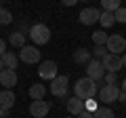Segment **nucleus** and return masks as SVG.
Returning a JSON list of instances; mask_svg holds the SVG:
<instances>
[{
  "instance_id": "nucleus-1",
  "label": "nucleus",
  "mask_w": 126,
  "mask_h": 118,
  "mask_svg": "<svg viewBox=\"0 0 126 118\" xmlns=\"http://www.w3.org/2000/svg\"><path fill=\"white\" fill-rule=\"evenodd\" d=\"M74 95L80 97V99L88 101V99H94V95H99V84L90 78H80V80L74 84Z\"/></svg>"
},
{
  "instance_id": "nucleus-2",
  "label": "nucleus",
  "mask_w": 126,
  "mask_h": 118,
  "mask_svg": "<svg viewBox=\"0 0 126 118\" xmlns=\"http://www.w3.org/2000/svg\"><path fill=\"white\" fill-rule=\"evenodd\" d=\"M30 38L34 40V44H36V46L46 44V42L50 40V30H48V25H44V23H36V25H32V27H30Z\"/></svg>"
},
{
  "instance_id": "nucleus-3",
  "label": "nucleus",
  "mask_w": 126,
  "mask_h": 118,
  "mask_svg": "<svg viewBox=\"0 0 126 118\" xmlns=\"http://www.w3.org/2000/svg\"><path fill=\"white\" fill-rule=\"evenodd\" d=\"M19 61H23V63H38L40 65V51H38V46H32V44H25L21 51H19Z\"/></svg>"
},
{
  "instance_id": "nucleus-4",
  "label": "nucleus",
  "mask_w": 126,
  "mask_h": 118,
  "mask_svg": "<svg viewBox=\"0 0 126 118\" xmlns=\"http://www.w3.org/2000/svg\"><path fill=\"white\" fill-rule=\"evenodd\" d=\"M118 95H120L118 84H103L99 89V103H113L118 101Z\"/></svg>"
},
{
  "instance_id": "nucleus-5",
  "label": "nucleus",
  "mask_w": 126,
  "mask_h": 118,
  "mask_svg": "<svg viewBox=\"0 0 126 118\" xmlns=\"http://www.w3.org/2000/svg\"><path fill=\"white\" fill-rule=\"evenodd\" d=\"M67 91H69V78L67 76H57L50 82V93L55 97H65Z\"/></svg>"
},
{
  "instance_id": "nucleus-6",
  "label": "nucleus",
  "mask_w": 126,
  "mask_h": 118,
  "mask_svg": "<svg viewBox=\"0 0 126 118\" xmlns=\"http://www.w3.org/2000/svg\"><path fill=\"white\" fill-rule=\"evenodd\" d=\"M78 19H80L82 25H93V23H97V21L101 19V11H99V9H94V6H86V9L80 11Z\"/></svg>"
},
{
  "instance_id": "nucleus-7",
  "label": "nucleus",
  "mask_w": 126,
  "mask_h": 118,
  "mask_svg": "<svg viewBox=\"0 0 126 118\" xmlns=\"http://www.w3.org/2000/svg\"><path fill=\"white\" fill-rule=\"evenodd\" d=\"M105 46H107V51L111 55H120L122 51H126V38L122 34H111Z\"/></svg>"
},
{
  "instance_id": "nucleus-8",
  "label": "nucleus",
  "mask_w": 126,
  "mask_h": 118,
  "mask_svg": "<svg viewBox=\"0 0 126 118\" xmlns=\"http://www.w3.org/2000/svg\"><path fill=\"white\" fill-rule=\"evenodd\" d=\"M101 63H103L105 72H109V74H118L120 70H124V68H122V55H111V53H107Z\"/></svg>"
},
{
  "instance_id": "nucleus-9",
  "label": "nucleus",
  "mask_w": 126,
  "mask_h": 118,
  "mask_svg": "<svg viewBox=\"0 0 126 118\" xmlns=\"http://www.w3.org/2000/svg\"><path fill=\"white\" fill-rule=\"evenodd\" d=\"M38 76H40L42 80H50L53 82L55 78L59 76L57 74V63H55V61H42V63L38 65Z\"/></svg>"
},
{
  "instance_id": "nucleus-10",
  "label": "nucleus",
  "mask_w": 126,
  "mask_h": 118,
  "mask_svg": "<svg viewBox=\"0 0 126 118\" xmlns=\"http://www.w3.org/2000/svg\"><path fill=\"white\" fill-rule=\"evenodd\" d=\"M103 76H105L103 63H101L99 59H93V61L86 65V78H90V80H94V82H99Z\"/></svg>"
},
{
  "instance_id": "nucleus-11",
  "label": "nucleus",
  "mask_w": 126,
  "mask_h": 118,
  "mask_svg": "<svg viewBox=\"0 0 126 118\" xmlns=\"http://www.w3.org/2000/svg\"><path fill=\"white\" fill-rule=\"evenodd\" d=\"M48 110H50V105L46 103L44 99H40V101H32V103H30V114H32L34 118H46Z\"/></svg>"
},
{
  "instance_id": "nucleus-12",
  "label": "nucleus",
  "mask_w": 126,
  "mask_h": 118,
  "mask_svg": "<svg viewBox=\"0 0 126 118\" xmlns=\"http://www.w3.org/2000/svg\"><path fill=\"white\" fill-rule=\"evenodd\" d=\"M65 105H67V112L72 114V116H80V114L86 110V101H84V99H80V97H76V95L69 97Z\"/></svg>"
},
{
  "instance_id": "nucleus-13",
  "label": "nucleus",
  "mask_w": 126,
  "mask_h": 118,
  "mask_svg": "<svg viewBox=\"0 0 126 118\" xmlns=\"http://www.w3.org/2000/svg\"><path fill=\"white\" fill-rule=\"evenodd\" d=\"M90 61H93V51L84 49V46H80V49L74 51V63H78V65H88Z\"/></svg>"
},
{
  "instance_id": "nucleus-14",
  "label": "nucleus",
  "mask_w": 126,
  "mask_h": 118,
  "mask_svg": "<svg viewBox=\"0 0 126 118\" xmlns=\"http://www.w3.org/2000/svg\"><path fill=\"white\" fill-rule=\"evenodd\" d=\"M0 84L11 91V89L17 84V72H13V70H4V72H0Z\"/></svg>"
},
{
  "instance_id": "nucleus-15",
  "label": "nucleus",
  "mask_w": 126,
  "mask_h": 118,
  "mask_svg": "<svg viewBox=\"0 0 126 118\" xmlns=\"http://www.w3.org/2000/svg\"><path fill=\"white\" fill-rule=\"evenodd\" d=\"M15 105V93L9 89H2L0 91V108L2 110H11Z\"/></svg>"
},
{
  "instance_id": "nucleus-16",
  "label": "nucleus",
  "mask_w": 126,
  "mask_h": 118,
  "mask_svg": "<svg viewBox=\"0 0 126 118\" xmlns=\"http://www.w3.org/2000/svg\"><path fill=\"white\" fill-rule=\"evenodd\" d=\"M44 95H46V86H44V84L36 82V84H32V86H30V97H32V101H40V99H44Z\"/></svg>"
},
{
  "instance_id": "nucleus-17",
  "label": "nucleus",
  "mask_w": 126,
  "mask_h": 118,
  "mask_svg": "<svg viewBox=\"0 0 126 118\" xmlns=\"http://www.w3.org/2000/svg\"><path fill=\"white\" fill-rule=\"evenodd\" d=\"M2 61H4V68L6 70H17V65H19V55L17 53H13V51H6V55L2 57Z\"/></svg>"
},
{
  "instance_id": "nucleus-18",
  "label": "nucleus",
  "mask_w": 126,
  "mask_h": 118,
  "mask_svg": "<svg viewBox=\"0 0 126 118\" xmlns=\"http://www.w3.org/2000/svg\"><path fill=\"white\" fill-rule=\"evenodd\" d=\"M9 44L15 46V49H23V46H25V34L19 32V30H17V32H13L9 36Z\"/></svg>"
},
{
  "instance_id": "nucleus-19",
  "label": "nucleus",
  "mask_w": 126,
  "mask_h": 118,
  "mask_svg": "<svg viewBox=\"0 0 126 118\" xmlns=\"http://www.w3.org/2000/svg\"><path fill=\"white\" fill-rule=\"evenodd\" d=\"M107 40H109V36L105 34V30H99V32H94V34H93V42H94V46H105V44H107Z\"/></svg>"
},
{
  "instance_id": "nucleus-20",
  "label": "nucleus",
  "mask_w": 126,
  "mask_h": 118,
  "mask_svg": "<svg viewBox=\"0 0 126 118\" xmlns=\"http://www.w3.org/2000/svg\"><path fill=\"white\" fill-rule=\"evenodd\" d=\"M99 23L103 25V30H107V27H111L113 23H116V17H113V13H105V11H101V19Z\"/></svg>"
},
{
  "instance_id": "nucleus-21",
  "label": "nucleus",
  "mask_w": 126,
  "mask_h": 118,
  "mask_svg": "<svg viewBox=\"0 0 126 118\" xmlns=\"http://www.w3.org/2000/svg\"><path fill=\"white\" fill-rule=\"evenodd\" d=\"M101 4H103V11H105V13H116V11L122 6L118 0H103Z\"/></svg>"
},
{
  "instance_id": "nucleus-22",
  "label": "nucleus",
  "mask_w": 126,
  "mask_h": 118,
  "mask_svg": "<svg viewBox=\"0 0 126 118\" xmlns=\"http://www.w3.org/2000/svg\"><path fill=\"white\" fill-rule=\"evenodd\" d=\"M94 118H116V114H113L111 108H105V105H101V108L94 112Z\"/></svg>"
},
{
  "instance_id": "nucleus-23",
  "label": "nucleus",
  "mask_w": 126,
  "mask_h": 118,
  "mask_svg": "<svg viewBox=\"0 0 126 118\" xmlns=\"http://www.w3.org/2000/svg\"><path fill=\"white\" fill-rule=\"evenodd\" d=\"M9 23H13V13L2 6L0 9V25H9Z\"/></svg>"
},
{
  "instance_id": "nucleus-24",
  "label": "nucleus",
  "mask_w": 126,
  "mask_h": 118,
  "mask_svg": "<svg viewBox=\"0 0 126 118\" xmlns=\"http://www.w3.org/2000/svg\"><path fill=\"white\" fill-rule=\"evenodd\" d=\"M113 17H116V23H126V6H120L113 13Z\"/></svg>"
},
{
  "instance_id": "nucleus-25",
  "label": "nucleus",
  "mask_w": 126,
  "mask_h": 118,
  "mask_svg": "<svg viewBox=\"0 0 126 118\" xmlns=\"http://www.w3.org/2000/svg\"><path fill=\"white\" fill-rule=\"evenodd\" d=\"M105 55H107V53H105V46H94V49H93V57L99 59V61H103Z\"/></svg>"
},
{
  "instance_id": "nucleus-26",
  "label": "nucleus",
  "mask_w": 126,
  "mask_h": 118,
  "mask_svg": "<svg viewBox=\"0 0 126 118\" xmlns=\"http://www.w3.org/2000/svg\"><path fill=\"white\" fill-rule=\"evenodd\" d=\"M99 108H101L99 101H94V99H88V101H86V110H88V112H93V114H94Z\"/></svg>"
},
{
  "instance_id": "nucleus-27",
  "label": "nucleus",
  "mask_w": 126,
  "mask_h": 118,
  "mask_svg": "<svg viewBox=\"0 0 126 118\" xmlns=\"http://www.w3.org/2000/svg\"><path fill=\"white\" fill-rule=\"evenodd\" d=\"M105 84H118V74L105 72Z\"/></svg>"
},
{
  "instance_id": "nucleus-28",
  "label": "nucleus",
  "mask_w": 126,
  "mask_h": 118,
  "mask_svg": "<svg viewBox=\"0 0 126 118\" xmlns=\"http://www.w3.org/2000/svg\"><path fill=\"white\" fill-rule=\"evenodd\" d=\"M4 55H6V44H4V40L0 38V59L4 57Z\"/></svg>"
},
{
  "instance_id": "nucleus-29",
  "label": "nucleus",
  "mask_w": 126,
  "mask_h": 118,
  "mask_svg": "<svg viewBox=\"0 0 126 118\" xmlns=\"http://www.w3.org/2000/svg\"><path fill=\"white\" fill-rule=\"evenodd\" d=\"M76 118H94V114H93V112H88V110H84V112H82L80 116H76Z\"/></svg>"
},
{
  "instance_id": "nucleus-30",
  "label": "nucleus",
  "mask_w": 126,
  "mask_h": 118,
  "mask_svg": "<svg viewBox=\"0 0 126 118\" xmlns=\"http://www.w3.org/2000/svg\"><path fill=\"white\" fill-rule=\"evenodd\" d=\"M118 101H124V103H126V93L122 91V89H120V95H118Z\"/></svg>"
},
{
  "instance_id": "nucleus-31",
  "label": "nucleus",
  "mask_w": 126,
  "mask_h": 118,
  "mask_svg": "<svg viewBox=\"0 0 126 118\" xmlns=\"http://www.w3.org/2000/svg\"><path fill=\"white\" fill-rule=\"evenodd\" d=\"M63 4H65V6H74V4H76V0H63Z\"/></svg>"
},
{
  "instance_id": "nucleus-32",
  "label": "nucleus",
  "mask_w": 126,
  "mask_h": 118,
  "mask_svg": "<svg viewBox=\"0 0 126 118\" xmlns=\"http://www.w3.org/2000/svg\"><path fill=\"white\" fill-rule=\"evenodd\" d=\"M6 116H9V110H2V108H0V118H6Z\"/></svg>"
},
{
  "instance_id": "nucleus-33",
  "label": "nucleus",
  "mask_w": 126,
  "mask_h": 118,
  "mask_svg": "<svg viewBox=\"0 0 126 118\" xmlns=\"http://www.w3.org/2000/svg\"><path fill=\"white\" fill-rule=\"evenodd\" d=\"M122 68H124V70H126V53H124V55H122Z\"/></svg>"
},
{
  "instance_id": "nucleus-34",
  "label": "nucleus",
  "mask_w": 126,
  "mask_h": 118,
  "mask_svg": "<svg viewBox=\"0 0 126 118\" xmlns=\"http://www.w3.org/2000/svg\"><path fill=\"white\" fill-rule=\"evenodd\" d=\"M4 70H6V68H4V61L0 59V72H4Z\"/></svg>"
},
{
  "instance_id": "nucleus-35",
  "label": "nucleus",
  "mask_w": 126,
  "mask_h": 118,
  "mask_svg": "<svg viewBox=\"0 0 126 118\" xmlns=\"http://www.w3.org/2000/svg\"><path fill=\"white\" fill-rule=\"evenodd\" d=\"M122 91L126 93V78H124V80H122Z\"/></svg>"
},
{
  "instance_id": "nucleus-36",
  "label": "nucleus",
  "mask_w": 126,
  "mask_h": 118,
  "mask_svg": "<svg viewBox=\"0 0 126 118\" xmlns=\"http://www.w3.org/2000/svg\"><path fill=\"white\" fill-rule=\"evenodd\" d=\"M67 118H76V116H72V114H69V116H67Z\"/></svg>"
},
{
  "instance_id": "nucleus-37",
  "label": "nucleus",
  "mask_w": 126,
  "mask_h": 118,
  "mask_svg": "<svg viewBox=\"0 0 126 118\" xmlns=\"http://www.w3.org/2000/svg\"><path fill=\"white\" fill-rule=\"evenodd\" d=\"M0 9H2V4H0Z\"/></svg>"
},
{
  "instance_id": "nucleus-38",
  "label": "nucleus",
  "mask_w": 126,
  "mask_h": 118,
  "mask_svg": "<svg viewBox=\"0 0 126 118\" xmlns=\"http://www.w3.org/2000/svg\"><path fill=\"white\" fill-rule=\"evenodd\" d=\"M124 105H126V103H124Z\"/></svg>"
}]
</instances>
